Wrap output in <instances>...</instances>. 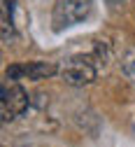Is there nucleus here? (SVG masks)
Returning <instances> with one entry per match:
<instances>
[{"label":"nucleus","instance_id":"5","mask_svg":"<svg viewBox=\"0 0 135 147\" xmlns=\"http://www.w3.org/2000/svg\"><path fill=\"white\" fill-rule=\"evenodd\" d=\"M14 38V26H12V14H9V3L3 0V40L9 42Z\"/></svg>","mask_w":135,"mask_h":147},{"label":"nucleus","instance_id":"3","mask_svg":"<svg viewBox=\"0 0 135 147\" xmlns=\"http://www.w3.org/2000/svg\"><path fill=\"white\" fill-rule=\"evenodd\" d=\"M63 80L72 86H84L95 80V68L86 56H75L63 65Z\"/></svg>","mask_w":135,"mask_h":147},{"label":"nucleus","instance_id":"2","mask_svg":"<svg viewBox=\"0 0 135 147\" xmlns=\"http://www.w3.org/2000/svg\"><path fill=\"white\" fill-rule=\"evenodd\" d=\"M93 7V0H58L54 12V24L56 28H68L86 19Z\"/></svg>","mask_w":135,"mask_h":147},{"label":"nucleus","instance_id":"1","mask_svg":"<svg viewBox=\"0 0 135 147\" xmlns=\"http://www.w3.org/2000/svg\"><path fill=\"white\" fill-rule=\"evenodd\" d=\"M28 107V94L19 86L16 82L3 84L0 91V112H3V121H12L19 115H24Z\"/></svg>","mask_w":135,"mask_h":147},{"label":"nucleus","instance_id":"4","mask_svg":"<svg viewBox=\"0 0 135 147\" xmlns=\"http://www.w3.org/2000/svg\"><path fill=\"white\" fill-rule=\"evenodd\" d=\"M56 68L54 63H42V61H33V63H19V65H9L7 68V80H47L51 75H56Z\"/></svg>","mask_w":135,"mask_h":147}]
</instances>
